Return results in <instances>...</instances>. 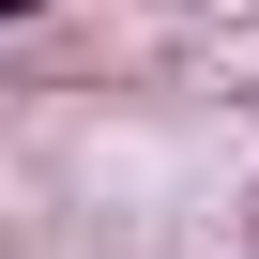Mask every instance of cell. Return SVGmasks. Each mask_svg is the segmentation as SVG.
Listing matches in <instances>:
<instances>
[{"mask_svg": "<svg viewBox=\"0 0 259 259\" xmlns=\"http://www.w3.org/2000/svg\"><path fill=\"white\" fill-rule=\"evenodd\" d=\"M0 16H46V0H0Z\"/></svg>", "mask_w": 259, "mask_h": 259, "instance_id": "obj_1", "label": "cell"}]
</instances>
